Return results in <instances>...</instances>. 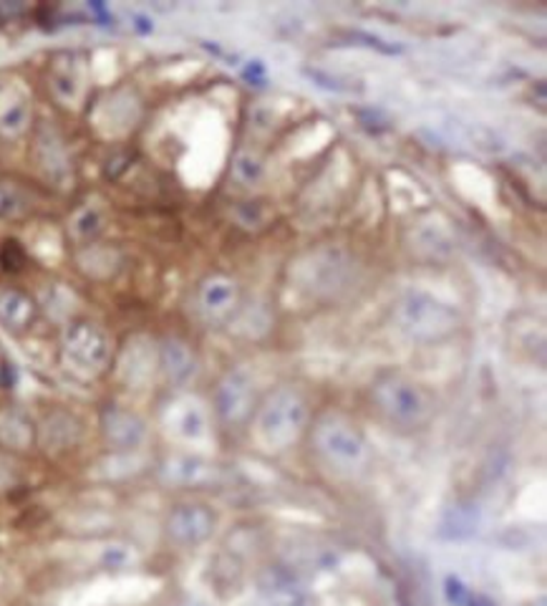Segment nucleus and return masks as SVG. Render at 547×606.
<instances>
[{"mask_svg":"<svg viewBox=\"0 0 547 606\" xmlns=\"http://www.w3.org/2000/svg\"><path fill=\"white\" fill-rule=\"evenodd\" d=\"M311 410L295 387H278L257 404L253 429L255 440L270 452H283L308 429Z\"/></svg>","mask_w":547,"mask_h":606,"instance_id":"1","label":"nucleus"},{"mask_svg":"<svg viewBox=\"0 0 547 606\" xmlns=\"http://www.w3.org/2000/svg\"><path fill=\"white\" fill-rule=\"evenodd\" d=\"M313 448L320 460L338 475L356 477L364 473L372 462V448L366 437L356 427V422L336 412H326L311 429Z\"/></svg>","mask_w":547,"mask_h":606,"instance_id":"2","label":"nucleus"},{"mask_svg":"<svg viewBox=\"0 0 547 606\" xmlns=\"http://www.w3.org/2000/svg\"><path fill=\"white\" fill-rule=\"evenodd\" d=\"M372 397L386 420H391L399 427H424L434 417V397L401 372H384L376 377L372 387Z\"/></svg>","mask_w":547,"mask_h":606,"instance_id":"3","label":"nucleus"},{"mask_svg":"<svg viewBox=\"0 0 547 606\" xmlns=\"http://www.w3.org/2000/svg\"><path fill=\"white\" fill-rule=\"evenodd\" d=\"M397 316L399 329L406 334L409 339L424 341H441L460 329V314L449 306V303L439 301L437 296L426 291H409L401 296L397 303Z\"/></svg>","mask_w":547,"mask_h":606,"instance_id":"4","label":"nucleus"},{"mask_svg":"<svg viewBox=\"0 0 547 606\" xmlns=\"http://www.w3.org/2000/svg\"><path fill=\"white\" fill-rule=\"evenodd\" d=\"M114 359L109 334L94 322L71 324L61 341V362L82 379H96L109 369Z\"/></svg>","mask_w":547,"mask_h":606,"instance_id":"5","label":"nucleus"},{"mask_svg":"<svg viewBox=\"0 0 547 606\" xmlns=\"http://www.w3.org/2000/svg\"><path fill=\"white\" fill-rule=\"evenodd\" d=\"M215 410L224 425H245L257 410L255 381L245 369H230L215 392Z\"/></svg>","mask_w":547,"mask_h":606,"instance_id":"6","label":"nucleus"},{"mask_svg":"<svg viewBox=\"0 0 547 606\" xmlns=\"http://www.w3.org/2000/svg\"><path fill=\"white\" fill-rule=\"evenodd\" d=\"M217 525V516L212 513V508H207L203 504H180L169 510L167 516V536L177 546H199L205 544L207 538H212Z\"/></svg>","mask_w":547,"mask_h":606,"instance_id":"7","label":"nucleus"},{"mask_svg":"<svg viewBox=\"0 0 547 606\" xmlns=\"http://www.w3.org/2000/svg\"><path fill=\"white\" fill-rule=\"evenodd\" d=\"M162 422L167 433L180 443H203L210 435L207 412L195 397H177V400L169 402Z\"/></svg>","mask_w":547,"mask_h":606,"instance_id":"8","label":"nucleus"},{"mask_svg":"<svg viewBox=\"0 0 547 606\" xmlns=\"http://www.w3.org/2000/svg\"><path fill=\"white\" fill-rule=\"evenodd\" d=\"M101 433L109 445L119 450H134L147 440V425L139 414L124 410V407L111 404L101 414Z\"/></svg>","mask_w":547,"mask_h":606,"instance_id":"9","label":"nucleus"},{"mask_svg":"<svg viewBox=\"0 0 547 606\" xmlns=\"http://www.w3.org/2000/svg\"><path fill=\"white\" fill-rule=\"evenodd\" d=\"M159 475L169 485H182V488H199V485H210L220 477V468L212 465L195 455H174L162 462Z\"/></svg>","mask_w":547,"mask_h":606,"instance_id":"10","label":"nucleus"},{"mask_svg":"<svg viewBox=\"0 0 547 606\" xmlns=\"http://www.w3.org/2000/svg\"><path fill=\"white\" fill-rule=\"evenodd\" d=\"M48 82H51V92L56 99L66 104V107H76V104L84 99L86 92V74L82 59L74 53L59 56V59L53 61Z\"/></svg>","mask_w":547,"mask_h":606,"instance_id":"11","label":"nucleus"},{"mask_svg":"<svg viewBox=\"0 0 547 606\" xmlns=\"http://www.w3.org/2000/svg\"><path fill=\"white\" fill-rule=\"evenodd\" d=\"M159 366V352L149 339L134 337L124 347L122 359H119V377L129 387H144L151 379V374Z\"/></svg>","mask_w":547,"mask_h":606,"instance_id":"12","label":"nucleus"},{"mask_svg":"<svg viewBox=\"0 0 547 606\" xmlns=\"http://www.w3.org/2000/svg\"><path fill=\"white\" fill-rule=\"evenodd\" d=\"M36 159H38V167H41V172L53 182V185H59V187L69 185L71 162H69L66 147H63L61 137L51 130V126H44V130L38 132Z\"/></svg>","mask_w":547,"mask_h":606,"instance_id":"13","label":"nucleus"},{"mask_svg":"<svg viewBox=\"0 0 547 606\" xmlns=\"http://www.w3.org/2000/svg\"><path fill=\"white\" fill-rule=\"evenodd\" d=\"M36 440L41 443L48 452L71 450L82 440V425H78L74 414L51 412L41 422V427H36Z\"/></svg>","mask_w":547,"mask_h":606,"instance_id":"14","label":"nucleus"},{"mask_svg":"<svg viewBox=\"0 0 547 606\" xmlns=\"http://www.w3.org/2000/svg\"><path fill=\"white\" fill-rule=\"evenodd\" d=\"M159 369L165 372V377L172 385L182 387L197 374V356L187 341L165 339L162 347H159Z\"/></svg>","mask_w":547,"mask_h":606,"instance_id":"15","label":"nucleus"},{"mask_svg":"<svg viewBox=\"0 0 547 606\" xmlns=\"http://www.w3.org/2000/svg\"><path fill=\"white\" fill-rule=\"evenodd\" d=\"M199 308L207 318H224L238 303V286L224 276H212L199 286Z\"/></svg>","mask_w":547,"mask_h":606,"instance_id":"16","label":"nucleus"},{"mask_svg":"<svg viewBox=\"0 0 547 606\" xmlns=\"http://www.w3.org/2000/svg\"><path fill=\"white\" fill-rule=\"evenodd\" d=\"M36 443V425L19 407L0 410V445L8 450H28Z\"/></svg>","mask_w":547,"mask_h":606,"instance_id":"17","label":"nucleus"},{"mask_svg":"<svg viewBox=\"0 0 547 606\" xmlns=\"http://www.w3.org/2000/svg\"><path fill=\"white\" fill-rule=\"evenodd\" d=\"M31 124V101L26 94L15 89L0 92V134L21 137Z\"/></svg>","mask_w":547,"mask_h":606,"instance_id":"18","label":"nucleus"},{"mask_svg":"<svg viewBox=\"0 0 547 606\" xmlns=\"http://www.w3.org/2000/svg\"><path fill=\"white\" fill-rule=\"evenodd\" d=\"M36 303L23 291L0 289V324L13 331H23L34 324Z\"/></svg>","mask_w":547,"mask_h":606,"instance_id":"19","label":"nucleus"},{"mask_svg":"<svg viewBox=\"0 0 547 606\" xmlns=\"http://www.w3.org/2000/svg\"><path fill=\"white\" fill-rule=\"evenodd\" d=\"M34 210V197L15 182L0 180V220H21Z\"/></svg>","mask_w":547,"mask_h":606,"instance_id":"20","label":"nucleus"},{"mask_svg":"<svg viewBox=\"0 0 547 606\" xmlns=\"http://www.w3.org/2000/svg\"><path fill=\"white\" fill-rule=\"evenodd\" d=\"M104 222L107 220H104V213L99 210V207L86 205L74 215V218H71L69 230H71V235H74V241L88 243V241H94V238L101 235Z\"/></svg>","mask_w":547,"mask_h":606,"instance_id":"21","label":"nucleus"},{"mask_svg":"<svg viewBox=\"0 0 547 606\" xmlns=\"http://www.w3.org/2000/svg\"><path fill=\"white\" fill-rule=\"evenodd\" d=\"M232 172H235V178L240 182H245V185H257L265 174V165L260 157L253 155V152H240L235 157V165H232Z\"/></svg>","mask_w":547,"mask_h":606,"instance_id":"22","label":"nucleus"},{"mask_svg":"<svg viewBox=\"0 0 547 606\" xmlns=\"http://www.w3.org/2000/svg\"><path fill=\"white\" fill-rule=\"evenodd\" d=\"M447 596L454 606H493L485 599V596L474 594L472 589H466L462 581H457V579L447 581Z\"/></svg>","mask_w":547,"mask_h":606,"instance_id":"23","label":"nucleus"},{"mask_svg":"<svg viewBox=\"0 0 547 606\" xmlns=\"http://www.w3.org/2000/svg\"><path fill=\"white\" fill-rule=\"evenodd\" d=\"M19 481H21L19 465H15L11 458H3V455H0V493L15 488Z\"/></svg>","mask_w":547,"mask_h":606,"instance_id":"24","label":"nucleus"},{"mask_svg":"<svg viewBox=\"0 0 547 606\" xmlns=\"http://www.w3.org/2000/svg\"><path fill=\"white\" fill-rule=\"evenodd\" d=\"M8 385H11V364H8L5 354L0 352V392L8 389Z\"/></svg>","mask_w":547,"mask_h":606,"instance_id":"25","label":"nucleus"},{"mask_svg":"<svg viewBox=\"0 0 547 606\" xmlns=\"http://www.w3.org/2000/svg\"><path fill=\"white\" fill-rule=\"evenodd\" d=\"M182 606H207V604H203V602H187V604H182Z\"/></svg>","mask_w":547,"mask_h":606,"instance_id":"26","label":"nucleus"}]
</instances>
